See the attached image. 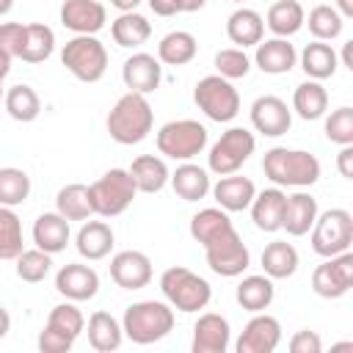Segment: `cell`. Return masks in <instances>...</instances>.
Instances as JSON below:
<instances>
[{
    "mask_svg": "<svg viewBox=\"0 0 353 353\" xmlns=\"http://www.w3.org/2000/svg\"><path fill=\"white\" fill-rule=\"evenodd\" d=\"M262 171L276 188H312L320 179V160L303 149L273 146L262 157Z\"/></svg>",
    "mask_w": 353,
    "mask_h": 353,
    "instance_id": "1",
    "label": "cell"
},
{
    "mask_svg": "<svg viewBox=\"0 0 353 353\" xmlns=\"http://www.w3.org/2000/svg\"><path fill=\"white\" fill-rule=\"evenodd\" d=\"M152 124H154V110H152L149 99L135 91H127L124 97H119L105 119L110 138L121 146L141 143L152 132Z\"/></svg>",
    "mask_w": 353,
    "mask_h": 353,
    "instance_id": "2",
    "label": "cell"
},
{
    "mask_svg": "<svg viewBox=\"0 0 353 353\" xmlns=\"http://www.w3.org/2000/svg\"><path fill=\"white\" fill-rule=\"evenodd\" d=\"M174 328V306L163 301H138L124 309L121 331L135 345H152L168 336Z\"/></svg>",
    "mask_w": 353,
    "mask_h": 353,
    "instance_id": "3",
    "label": "cell"
},
{
    "mask_svg": "<svg viewBox=\"0 0 353 353\" xmlns=\"http://www.w3.org/2000/svg\"><path fill=\"white\" fill-rule=\"evenodd\" d=\"M160 290H163L165 301H168L174 309L185 312V314L204 309V306L210 303V298H212L210 281L201 279L199 273H193L190 268H182V265H174V268L163 270V276H160Z\"/></svg>",
    "mask_w": 353,
    "mask_h": 353,
    "instance_id": "4",
    "label": "cell"
},
{
    "mask_svg": "<svg viewBox=\"0 0 353 353\" xmlns=\"http://www.w3.org/2000/svg\"><path fill=\"white\" fill-rule=\"evenodd\" d=\"M135 193H138V188H135V182H132L127 168H110L97 182L88 185L91 207H94V215H99V218L121 215L132 204Z\"/></svg>",
    "mask_w": 353,
    "mask_h": 353,
    "instance_id": "5",
    "label": "cell"
},
{
    "mask_svg": "<svg viewBox=\"0 0 353 353\" xmlns=\"http://www.w3.org/2000/svg\"><path fill=\"white\" fill-rule=\"evenodd\" d=\"M61 63L80 83H97L108 72V50L97 36H72L61 50Z\"/></svg>",
    "mask_w": 353,
    "mask_h": 353,
    "instance_id": "6",
    "label": "cell"
},
{
    "mask_svg": "<svg viewBox=\"0 0 353 353\" xmlns=\"http://www.w3.org/2000/svg\"><path fill=\"white\" fill-rule=\"evenodd\" d=\"M312 251L325 256H336L342 251H350L353 245V215L342 207H331L325 212H317L312 223Z\"/></svg>",
    "mask_w": 353,
    "mask_h": 353,
    "instance_id": "7",
    "label": "cell"
},
{
    "mask_svg": "<svg viewBox=\"0 0 353 353\" xmlns=\"http://www.w3.org/2000/svg\"><path fill=\"white\" fill-rule=\"evenodd\" d=\"M157 152L171 160H193L207 146V127L196 119H176L157 130Z\"/></svg>",
    "mask_w": 353,
    "mask_h": 353,
    "instance_id": "8",
    "label": "cell"
},
{
    "mask_svg": "<svg viewBox=\"0 0 353 353\" xmlns=\"http://www.w3.org/2000/svg\"><path fill=\"white\" fill-rule=\"evenodd\" d=\"M193 102L199 105V110L207 119H212L218 124H226L240 113V94L232 85V80H226L221 74L201 77L193 88Z\"/></svg>",
    "mask_w": 353,
    "mask_h": 353,
    "instance_id": "9",
    "label": "cell"
},
{
    "mask_svg": "<svg viewBox=\"0 0 353 353\" xmlns=\"http://www.w3.org/2000/svg\"><path fill=\"white\" fill-rule=\"evenodd\" d=\"M256 149V138L251 130L245 127H229L210 149L207 154V168L218 176H226V174H237L248 157L254 154Z\"/></svg>",
    "mask_w": 353,
    "mask_h": 353,
    "instance_id": "10",
    "label": "cell"
},
{
    "mask_svg": "<svg viewBox=\"0 0 353 353\" xmlns=\"http://www.w3.org/2000/svg\"><path fill=\"white\" fill-rule=\"evenodd\" d=\"M204 256H207L210 270L218 273V276H223V279L240 276L248 268V262H251L248 245L243 243V237L237 234L234 226L229 232H223L221 237H215L212 243H207L204 245Z\"/></svg>",
    "mask_w": 353,
    "mask_h": 353,
    "instance_id": "11",
    "label": "cell"
},
{
    "mask_svg": "<svg viewBox=\"0 0 353 353\" xmlns=\"http://www.w3.org/2000/svg\"><path fill=\"white\" fill-rule=\"evenodd\" d=\"M350 287H353V254L350 251L325 256V262L312 270V290L320 298L336 301V298L347 295Z\"/></svg>",
    "mask_w": 353,
    "mask_h": 353,
    "instance_id": "12",
    "label": "cell"
},
{
    "mask_svg": "<svg viewBox=\"0 0 353 353\" xmlns=\"http://www.w3.org/2000/svg\"><path fill=\"white\" fill-rule=\"evenodd\" d=\"M281 342V323L273 314L254 312V317L245 323L243 334L234 342L237 353H273Z\"/></svg>",
    "mask_w": 353,
    "mask_h": 353,
    "instance_id": "13",
    "label": "cell"
},
{
    "mask_svg": "<svg viewBox=\"0 0 353 353\" xmlns=\"http://www.w3.org/2000/svg\"><path fill=\"white\" fill-rule=\"evenodd\" d=\"M108 22V8L99 0H63L61 25L74 36H97Z\"/></svg>",
    "mask_w": 353,
    "mask_h": 353,
    "instance_id": "14",
    "label": "cell"
},
{
    "mask_svg": "<svg viewBox=\"0 0 353 353\" xmlns=\"http://www.w3.org/2000/svg\"><path fill=\"white\" fill-rule=\"evenodd\" d=\"M251 124L256 132L268 135V138H279L290 130L292 124V110L287 108V102L276 94H265L256 97L251 105Z\"/></svg>",
    "mask_w": 353,
    "mask_h": 353,
    "instance_id": "15",
    "label": "cell"
},
{
    "mask_svg": "<svg viewBox=\"0 0 353 353\" xmlns=\"http://www.w3.org/2000/svg\"><path fill=\"white\" fill-rule=\"evenodd\" d=\"M55 290L66 298V301H91L99 292V276L94 268L80 265V262H69L55 273Z\"/></svg>",
    "mask_w": 353,
    "mask_h": 353,
    "instance_id": "16",
    "label": "cell"
},
{
    "mask_svg": "<svg viewBox=\"0 0 353 353\" xmlns=\"http://www.w3.org/2000/svg\"><path fill=\"white\" fill-rule=\"evenodd\" d=\"M110 279L121 290H141L152 281V259L143 251H119L110 259Z\"/></svg>",
    "mask_w": 353,
    "mask_h": 353,
    "instance_id": "17",
    "label": "cell"
},
{
    "mask_svg": "<svg viewBox=\"0 0 353 353\" xmlns=\"http://www.w3.org/2000/svg\"><path fill=\"white\" fill-rule=\"evenodd\" d=\"M121 80L135 94H152L163 80V66L149 52H132L121 66Z\"/></svg>",
    "mask_w": 353,
    "mask_h": 353,
    "instance_id": "18",
    "label": "cell"
},
{
    "mask_svg": "<svg viewBox=\"0 0 353 353\" xmlns=\"http://www.w3.org/2000/svg\"><path fill=\"white\" fill-rule=\"evenodd\" d=\"M229 336H232L229 320L221 317V314H215V312H204L196 320V325H193L190 350L193 353H226Z\"/></svg>",
    "mask_w": 353,
    "mask_h": 353,
    "instance_id": "19",
    "label": "cell"
},
{
    "mask_svg": "<svg viewBox=\"0 0 353 353\" xmlns=\"http://www.w3.org/2000/svg\"><path fill=\"white\" fill-rule=\"evenodd\" d=\"M210 190H212L218 207L226 210V212H243V210H248L251 201H254V196H256V185L248 176H237V174L221 176Z\"/></svg>",
    "mask_w": 353,
    "mask_h": 353,
    "instance_id": "20",
    "label": "cell"
},
{
    "mask_svg": "<svg viewBox=\"0 0 353 353\" xmlns=\"http://www.w3.org/2000/svg\"><path fill=\"white\" fill-rule=\"evenodd\" d=\"M284 204H287V193L281 188H265L262 193L254 196L251 201V221L259 232H279L281 229V218H284Z\"/></svg>",
    "mask_w": 353,
    "mask_h": 353,
    "instance_id": "21",
    "label": "cell"
},
{
    "mask_svg": "<svg viewBox=\"0 0 353 353\" xmlns=\"http://www.w3.org/2000/svg\"><path fill=\"white\" fill-rule=\"evenodd\" d=\"M317 199L298 190L292 196H287V204H284V218H281V229L290 234V237H303L309 234L314 218H317Z\"/></svg>",
    "mask_w": 353,
    "mask_h": 353,
    "instance_id": "22",
    "label": "cell"
},
{
    "mask_svg": "<svg viewBox=\"0 0 353 353\" xmlns=\"http://www.w3.org/2000/svg\"><path fill=\"white\" fill-rule=\"evenodd\" d=\"M254 63L265 72V74H287L295 63H298V52L287 39H268L256 44L254 52Z\"/></svg>",
    "mask_w": 353,
    "mask_h": 353,
    "instance_id": "23",
    "label": "cell"
},
{
    "mask_svg": "<svg viewBox=\"0 0 353 353\" xmlns=\"http://www.w3.org/2000/svg\"><path fill=\"white\" fill-rule=\"evenodd\" d=\"M113 229L110 223L105 221H85L74 237V245H77V254L88 262H97V259H105L110 251H113Z\"/></svg>",
    "mask_w": 353,
    "mask_h": 353,
    "instance_id": "24",
    "label": "cell"
},
{
    "mask_svg": "<svg viewBox=\"0 0 353 353\" xmlns=\"http://www.w3.org/2000/svg\"><path fill=\"white\" fill-rule=\"evenodd\" d=\"M226 36L240 50L256 47L262 41V36H265V19H262V14H256L254 8H245V6L237 8V11H232L229 19H226Z\"/></svg>",
    "mask_w": 353,
    "mask_h": 353,
    "instance_id": "25",
    "label": "cell"
},
{
    "mask_svg": "<svg viewBox=\"0 0 353 353\" xmlns=\"http://www.w3.org/2000/svg\"><path fill=\"white\" fill-rule=\"evenodd\" d=\"M168 182H171L174 193L182 201H201L210 193V188H212L210 171L201 168V165H196V163H188V160L182 165H176V171L168 176Z\"/></svg>",
    "mask_w": 353,
    "mask_h": 353,
    "instance_id": "26",
    "label": "cell"
},
{
    "mask_svg": "<svg viewBox=\"0 0 353 353\" xmlns=\"http://www.w3.org/2000/svg\"><path fill=\"white\" fill-rule=\"evenodd\" d=\"M69 221L61 212H41L33 223V243L47 254H61L69 243Z\"/></svg>",
    "mask_w": 353,
    "mask_h": 353,
    "instance_id": "27",
    "label": "cell"
},
{
    "mask_svg": "<svg viewBox=\"0 0 353 353\" xmlns=\"http://www.w3.org/2000/svg\"><path fill=\"white\" fill-rule=\"evenodd\" d=\"M138 193H160L165 185H168V165L163 157L157 154H141L132 160V165L127 168Z\"/></svg>",
    "mask_w": 353,
    "mask_h": 353,
    "instance_id": "28",
    "label": "cell"
},
{
    "mask_svg": "<svg viewBox=\"0 0 353 353\" xmlns=\"http://www.w3.org/2000/svg\"><path fill=\"white\" fill-rule=\"evenodd\" d=\"M298 58H301V69L306 72L309 80H328L336 74V66H339L336 50L325 41H317V39L312 44H306Z\"/></svg>",
    "mask_w": 353,
    "mask_h": 353,
    "instance_id": "29",
    "label": "cell"
},
{
    "mask_svg": "<svg viewBox=\"0 0 353 353\" xmlns=\"http://www.w3.org/2000/svg\"><path fill=\"white\" fill-rule=\"evenodd\" d=\"M303 19H306V11H303V6L298 0H276L268 8L265 25L270 28L273 36L290 39V36H295L303 28Z\"/></svg>",
    "mask_w": 353,
    "mask_h": 353,
    "instance_id": "30",
    "label": "cell"
},
{
    "mask_svg": "<svg viewBox=\"0 0 353 353\" xmlns=\"http://www.w3.org/2000/svg\"><path fill=\"white\" fill-rule=\"evenodd\" d=\"M196 52H199V41L188 30H171L157 44V61L165 66H185L196 58Z\"/></svg>",
    "mask_w": 353,
    "mask_h": 353,
    "instance_id": "31",
    "label": "cell"
},
{
    "mask_svg": "<svg viewBox=\"0 0 353 353\" xmlns=\"http://www.w3.org/2000/svg\"><path fill=\"white\" fill-rule=\"evenodd\" d=\"M232 226L234 223H232V218H229L226 210H221V207H204V210H199L190 218V237L204 248L207 243H212L215 237H221L223 232H229Z\"/></svg>",
    "mask_w": 353,
    "mask_h": 353,
    "instance_id": "32",
    "label": "cell"
},
{
    "mask_svg": "<svg viewBox=\"0 0 353 353\" xmlns=\"http://www.w3.org/2000/svg\"><path fill=\"white\" fill-rule=\"evenodd\" d=\"M298 262H301V256H298L295 245L287 240H273L262 251V270L270 279H290L298 270Z\"/></svg>",
    "mask_w": 353,
    "mask_h": 353,
    "instance_id": "33",
    "label": "cell"
},
{
    "mask_svg": "<svg viewBox=\"0 0 353 353\" xmlns=\"http://www.w3.org/2000/svg\"><path fill=\"white\" fill-rule=\"evenodd\" d=\"M110 36L119 47H141L152 36V25L143 14L138 11H124L110 22Z\"/></svg>",
    "mask_w": 353,
    "mask_h": 353,
    "instance_id": "34",
    "label": "cell"
},
{
    "mask_svg": "<svg viewBox=\"0 0 353 353\" xmlns=\"http://www.w3.org/2000/svg\"><path fill=\"white\" fill-rule=\"evenodd\" d=\"M273 295H276V287H273V279L270 276H245L240 284H237V303L245 309V312H265L270 303H273Z\"/></svg>",
    "mask_w": 353,
    "mask_h": 353,
    "instance_id": "35",
    "label": "cell"
},
{
    "mask_svg": "<svg viewBox=\"0 0 353 353\" xmlns=\"http://www.w3.org/2000/svg\"><path fill=\"white\" fill-rule=\"evenodd\" d=\"M124 339V331H121V323L110 314V312H94L88 317V345L99 353H110L121 345Z\"/></svg>",
    "mask_w": 353,
    "mask_h": 353,
    "instance_id": "36",
    "label": "cell"
},
{
    "mask_svg": "<svg viewBox=\"0 0 353 353\" xmlns=\"http://www.w3.org/2000/svg\"><path fill=\"white\" fill-rule=\"evenodd\" d=\"M292 110L306 121H314V119L325 116L328 91L323 88V83L320 80H303L292 94Z\"/></svg>",
    "mask_w": 353,
    "mask_h": 353,
    "instance_id": "37",
    "label": "cell"
},
{
    "mask_svg": "<svg viewBox=\"0 0 353 353\" xmlns=\"http://www.w3.org/2000/svg\"><path fill=\"white\" fill-rule=\"evenodd\" d=\"M55 212H61L66 221H88L94 215L88 185H80V182L63 185L55 196Z\"/></svg>",
    "mask_w": 353,
    "mask_h": 353,
    "instance_id": "38",
    "label": "cell"
},
{
    "mask_svg": "<svg viewBox=\"0 0 353 353\" xmlns=\"http://www.w3.org/2000/svg\"><path fill=\"white\" fill-rule=\"evenodd\" d=\"M55 50V33L52 28H47L44 22H30L25 25V44H22V52L19 58L25 63H41L52 55Z\"/></svg>",
    "mask_w": 353,
    "mask_h": 353,
    "instance_id": "39",
    "label": "cell"
},
{
    "mask_svg": "<svg viewBox=\"0 0 353 353\" xmlns=\"http://www.w3.org/2000/svg\"><path fill=\"white\" fill-rule=\"evenodd\" d=\"M3 102H6L8 116H11L14 121H22V124L36 121L39 113H41V99H39V94H36L30 85H25V83L11 85V88L6 91V97H3Z\"/></svg>",
    "mask_w": 353,
    "mask_h": 353,
    "instance_id": "40",
    "label": "cell"
},
{
    "mask_svg": "<svg viewBox=\"0 0 353 353\" xmlns=\"http://www.w3.org/2000/svg\"><path fill=\"white\" fill-rule=\"evenodd\" d=\"M22 251H25L22 221L14 212V207L0 204V259H17Z\"/></svg>",
    "mask_w": 353,
    "mask_h": 353,
    "instance_id": "41",
    "label": "cell"
},
{
    "mask_svg": "<svg viewBox=\"0 0 353 353\" xmlns=\"http://www.w3.org/2000/svg\"><path fill=\"white\" fill-rule=\"evenodd\" d=\"M306 25H309V33L317 39V41H331V39H336L339 33H342V28H345V19H342V14L334 8V6H314L312 11H309V19H303Z\"/></svg>",
    "mask_w": 353,
    "mask_h": 353,
    "instance_id": "42",
    "label": "cell"
},
{
    "mask_svg": "<svg viewBox=\"0 0 353 353\" xmlns=\"http://www.w3.org/2000/svg\"><path fill=\"white\" fill-rule=\"evenodd\" d=\"M28 196H30V176L14 165L0 168V204L19 207V204H25Z\"/></svg>",
    "mask_w": 353,
    "mask_h": 353,
    "instance_id": "43",
    "label": "cell"
},
{
    "mask_svg": "<svg viewBox=\"0 0 353 353\" xmlns=\"http://www.w3.org/2000/svg\"><path fill=\"white\" fill-rule=\"evenodd\" d=\"M17 276L28 284H39L47 279L50 268H52V254L41 251V248H25L17 259Z\"/></svg>",
    "mask_w": 353,
    "mask_h": 353,
    "instance_id": "44",
    "label": "cell"
},
{
    "mask_svg": "<svg viewBox=\"0 0 353 353\" xmlns=\"http://www.w3.org/2000/svg\"><path fill=\"white\" fill-rule=\"evenodd\" d=\"M44 325L52 328V331H58V334H63V336H69V339H77L83 334V328H85V317H83V312L72 301V303L52 306V312L47 314V323Z\"/></svg>",
    "mask_w": 353,
    "mask_h": 353,
    "instance_id": "45",
    "label": "cell"
},
{
    "mask_svg": "<svg viewBox=\"0 0 353 353\" xmlns=\"http://www.w3.org/2000/svg\"><path fill=\"white\" fill-rule=\"evenodd\" d=\"M215 69L226 80H240L251 72V58L240 47H226V50L215 52Z\"/></svg>",
    "mask_w": 353,
    "mask_h": 353,
    "instance_id": "46",
    "label": "cell"
},
{
    "mask_svg": "<svg viewBox=\"0 0 353 353\" xmlns=\"http://www.w3.org/2000/svg\"><path fill=\"white\" fill-rule=\"evenodd\" d=\"M325 138L339 146L353 143V108L342 105V108L331 110V116L325 119Z\"/></svg>",
    "mask_w": 353,
    "mask_h": 353,
    "instance_id": "47",
    "label": "cell"
},
{
    "mask_svg": "<svg viewBox=\"0 0 353 353\" xmlns=\"http://www.w3.org/2000/svg\"><path fill=\"white\" fill-rule=\"evenodd\" d=\"M25 44V25L22 22H0V50L11 58H19Z\"/></svg>",
    "mask_w": 353,
    "mask_h": 353,
    "instance_id": "48",
    "label": "cell"
},
{
    "mask_svg": "<svg viewBox=\"0 0 353 353\" xmlns=\"http://www.w3.org/2000/svg\"><path fill=\"white\" fill-rule=\"evenodd\" d=\"M72 345H74V339H69V336H63V334H58L47 325L39 334V350L41 353H69Z\"/></svg>",
    "mask_w": 353,
    "mask_h": 353,
    "instance_id": "49",
    "label": "cell"
},
{
    "mask_svg": "<svg viewBox=\"0 0 353 353\" xmlns=\"http://www.w3.org/2000/svg\"><path fill=\"white\" fill-rule=\"evenodd\" d=\"M290 350L292 353H320L323 350V339L317 336V331H295L292 339H290Z\"/></svg>",
    "mask_w": 353,
    "mask_h": 353,
    "instance_id": "50",
    "label": "cell"
},
{
    "mask_svg": "<svg viewBox=\"0 0 353 353\" xmlns=\"http://www.w3.org/2000/svg\"><path fill=\"white\" fill-rule=\"evenodd\" d=\"M336 168H339V174H342L345 179H353V143H347V146L339 149V154H336Z\"/></svg>",
    "mask_w": 353,
    "mask_h": 353,
    "instance_id": "51",
    "label": "cell"
},
{
    "mask_svg": "<svg viewBox=\"0 0 353 353\" xmlns=\"http://www.w3.org/2000/svg\"><path fill=\"white\" fill-rule=\"evenodd\" d=\"M149 8L157 14V17H174L179 8H176V0H146Z\"/></svg>",
    "mask_w": 353,
    "mask_h": 353,
    "instance_id": "52",
    "label": "cell"
},
{
    "mask_svg": "<svg viewBox=\"0 0 353 353\" xmlns=\"http://www.w3.org/2000/svg\"><path fill=\"white\" fill-rule=\"evenodd\" d=\"M207 6V0H176V8L179 11H199V8H204Z\"/></svg>",
    "mask_w": 353,
    "mask_h": 353,
    "instance_id": "53",
    "label": "cell"
},
{
    "mask_svg": "<svg viewBox=\"0 0 353 353\" xmlns=\"http://www.w3.org/2000/svg\"><path fill=\"white\" fill-rule=\"evenodd\" d=\"M141 3H143V0H110V6H113V8H119L121 14H124V11H135Z\"/></svg>",
    "mask_w": 353,
    "mask_h": 353,
    "instance_id": "54",
    "label": "cell"
},
{
    "mask_svg": "<svg viewBox=\"0 0 353 353\" xmlns=\"http://www.w3.org/2000/svg\"><path fill=\"white\" fill-rule=\"evenodd\" d=\"M8 331H11V314H8L6 306H0V339H3Z\"/></svg>",
    "mask_w": 353,
    "mask_h": 353,
    "instance_id": "55",
    "label": "cell"
},
{
    "mask_svg": "<svg viewBox=\"0 0 353 353\" xmlns=\"http://www.w3.org/2000/svg\"><path fill=\"white\" fill-rule=\"evenodd\" d=\"M8 72H11V55L0 50V83L8 77Z\"/></svg>",
    "mask_w": 353,
    "mask_h": 353,
    "instance_id": "56",
    "label": "cell"
},
{
    "mask_svg": "<svg viewBox=\"0 0 353 353\" xmlns=\"http://www.w3.org/2000/svg\"><path fill=\"white\" fill-rule=\"evenodd\" d=\"M342 66L353 69V41H345V47H342Z\"/></svg>",
    "mask_w": 353,
    "mask_h": 353,
    "instance_id": "57",
    "label": "cell"
},
{
    "mask_svg": "<svg viewBox=\"0 0 353 353\" xmlns=\"http://www.w3.org/2000/svg\"><path fill=\"white\" fill-rule=\"evenodd\" d=\"M334 8L342 14V19L353 17V0H336V6H334Z\"/></svg>",
    "mask_w": 353,
    "mask_h": 353,
    "instance_id": "58",
    "label": "cell"
},
{
    "mask_svg": "<svg viewBox=\"0 0 353 353\" xmlns=\"http://www.w3.org/2000/svg\"><path fill=\"white\" fill-rule=\"evenodd\" d=\"M11 6H14V0H0V17H3V14H8V11H11Z\"/></svg>",
    "mask_w": 353,
    "mask_h": 353,
    "instance_id": "59",
    "label": "cell"
},
{
    "mask_svg": "<svg viewBox=\"0 0 353 353\" xmlns=\"http://www.w3.org/2000/svg\"><path fill=\"white\" fill-rule=\"evenodd\" d=\"M3 97H6V94H3V83H0V102H3Z\"/></svg>",
    "mask_w": 353,
    "mask_h": 353,
    "instance_id": "60",
    "label": "cell"
},
{
    "mask_svg": "<svg viewBox=\"0 0 353 353\" xmlns=\"http://www.w3.org/2000/svg\"><path fill=\"white\" fill-rule=\"evenodd\" d=\"M232 3H243V0H232Z\"/></svg>",
    "mask_w": 353,
    "mask_h": 353,
    "instance_id": "61",
    "label": "cell"
}]
</instances>
